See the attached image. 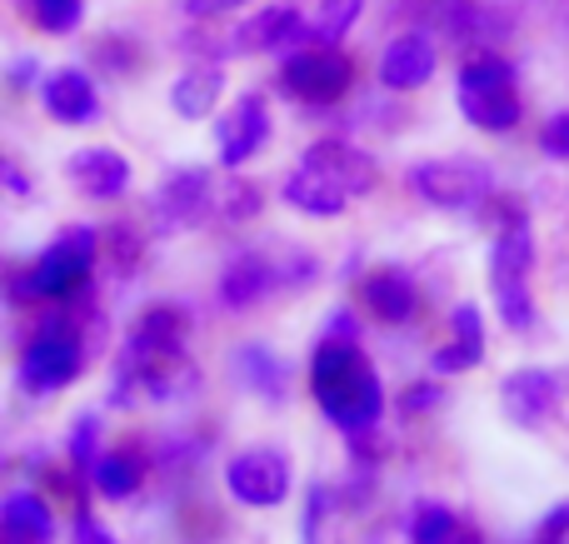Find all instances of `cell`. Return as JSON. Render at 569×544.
Here are the masks:
<instances>
[{
    "instance_id": "3",
    "label": "cell",
    "mask_w": 569,
    "mask_h": 544,
    "mask_svg": "<svg viewBox=\"0 0 569 544\" xmlns=\"http://www.w3.org/2000/svg\"><path fill=\"white\" fill-rule=\"evenodd\" d=\"M455 100H460V115L485 135H510L525 120V105L515 95V66L495 50L465 60L460 80H455Z\"/></svg>"
},
{
    "instance_id": "8",
    "label": "cell",
    "mask_w": 569,
    "mask_h": 544,
    "mask_svg": "<svg viewBox=\"0 0 569 544\" xmlns=\"http://www.w3.org/2000/svg\"><path fill=\"white\" fill-rule=\"evenodd\" d=\"M290 485H295V470H290V460H284V450L250 445V450H240V455H230V465H226L230 500H236V505H246V510H276V505H284Z\"/></svg>"
},
{
    "instance_id": "10",
    "label": "cell",
    "mask_w": 569,
    "mask_h": 544,
    "mask_svg": "<svg viewBox=\"0 0 569 544\" xmlns=\"http://www.w3.org/2000/svg\"><path fill=\"white\" fill-rule=\"evenodd\" d=\"M216 140H220V165H226V170L250 165V160L266 150V140H270V105H266V95H260V90L240 95L236 105L220 115Z\"/></svg>"
},
{
    "instance_id": "38",
    "label": "cell",
    "mask_w": 569,
    "mask_h": 544,
    "mask_svg": "<svg viewBox=\"0 0 569 544\" xmlns=\"http://www.w3.org/2000/svg\"><path fill=\"white\" fill-rule=\"evenodd\" d=\"M36 75H40L36 60H16V66H10V85H30Z\"/></svg>"
},
{
    "instance_id": "23",
    "label": "cell",
    "mask_w": 569,
    "mask_h": 544,
    "mask_svg": "<svg viewBox=\"0 0 569 544\" xmlns=\"http://www.w3.org/2000/svg\"><path fill=\"white\" fill-rule=\"evenodd\" d=\"M230 365H236L240 385H246L250 395H260L266 405H280V400L290 395V365H284V355H276L270 345H240L236 355H230Z\"/></svg>"
},
{
    "instance_id": "25",
    "label": "cell",
    "mask_w": 569,
    "mask_h": 544,
    "mask_svg": "<svg viewBox=\"0 0 569 544\" xmlns=\"http://www.w3.org/2000/svg\"><path fill=\"white\" fill-rule=\"evenodd\" d=\"M90 480H96V490L106 500H130L146 485V460H140L136 450H110V455H100L96 465H90Z\"/></svg>"
},
{
    "instance_id": "21",
    "label": "cell",
    "mask_w": 569,
    "mask_h": 544,
    "mask_svg": "<svg viewBox=\"0 0 569 544\" xmlns=\"http://www.w3.org/2000/svg\"><path fill=\"white\" fill-rule=\"evenodd\" d=\"M56 540V515L40 495L16 490L0 500V544H50Z\"/></svg>"
},
{
    "instance_id": "14",
    "label": "cell",
    "mask_w": 569,
    "mask_h": 544,
    "mask_svg": "<svg viewBox=\"0 0 569 544\" xmlns=\"http://www.w3.org/2000/svg\"><path fill=\"white\" fill-rule=\"evenodd\" d=\"M435 66H440V50H435V40L425 36V30H405V36H395L390 46H385L380 56V85L385 90H420L435 80Z\"/></svg>"
},
{
    "instance_id": "32",
    "label": "cell",
    "mask_w": 569,
    "mask_h": 544,
    "mask_svg": "<svg viewBox=\"0 0 569 544\" xmlns=\"http://www.w3.org/2000/svg\"><path fill=\"white\" fill-rule=\"evenodd\" d=\"M330 505H335V495L325 485H315L310 490V505H305V544H320V520L330 515Z\"/></svg>"
},
{
    "instance_id": "29",
    "label": "cell",
    "mask_w": 569,
    "mask_h": 544,
    "mask_svg": "<svg viewBox=\"0 0 569 544\" xmlns=\"http://www.w3.org/2000/svg\"><path fill=\"white\" fill-rule=\"evenodd\" d=\"M70 460L80 470H90L100 460V415H80L76 430H70Z\"/></svg>"
},
{
    "instance_id": "12",
    "label": "cell",
    "mask_w": 569,
    "mask_h": 544,
    "mask_svg": "<svg viewBox=\"0 0 569 544\" xmlns=\"http://www.w3.org/2000/svg\"><path fill=\"white\" fill-rule=\"evenodd\" d=\"M36 95H40V105H46V115L60 120V125H96V120L106 115L96 80H90L86 70H76V66L40 75Z\"/></svg>"
},
{
    "instance_id": "4",
    "label": "cell",
    "mask_w": 569,
    "mask_h": 544,
    "mask_svg": "<svg viewBox=\"0 0 569 544\" xmlns=\"http://www.w3.org/2000/svg\"><path fill=\"white\" fill-rule=\"evenodd\" d=\"M530 270H535V230L520 210H505V225L490 245V285L500 320L510 330L535 325V300H530Z\"/></svg>"
},
{
    "instance_id": "37",
    "label": "cell",
    "mask_w": 569,
    "mask_h": 544,
    "mask_svg": "<svg viewBox=\"0 0 569 544\" xmlns=\"http://www.w3.org/2000/svg\"><path fill=\"white\" fill-rule=\"evenodd\" d=\"M320 335H325V340H355V315H350V310H335L330 325H325Z\"/></svg>"
},
{
    "instance_id": "2",
    "label": "cell",
    "mask_w": 569,
    "mask_h": 544,
    "mask_svg": "<svg viewBox=\"0 0 569 544\" xmlns=\"http://www.w3.org/2000/svg\"><path fill=\"white\" fill-rule=\"evenodd\" d=\"M96 260H100V235L90 225H70L40 250V260L30 270H10L0 290H6L16 305L70 300L90 275H96Z\"/></svg>"
},
{
    "instance_id": "20",
    "label": "cell",
    "mask_w": 569,
    "mask_h": 544,
    "mask_svg": "<svg viewBox=\"0 0 569 544\" xmlns=\"http://www.w3.org/2000/svg\"><path fill=\"white\" fill-rule=\"evenodd\" d=\"M280 195H284V205L300 210V215H310V220H340L345 205H350V195H345L330 175H320V170H310V165H300L295 175H284Z\"/></svg>"
},
{
    "instance_id": "27",
    "label": "cell",
    "mask_w": 569,
    "mask_h": 544,
    "mask_svg": "<svg viewBox=\"0 0 569 544\" xmlns=\"http://www.w3.org/2000/svg\"><path fill=\"white\" fill-rule=\"evenodd\" d=\"M360 16H365V0H320V16H315V26H305V36H315L320 46H340Z\"/></svg>"
},
{
    "instance_id": "30",
    "label": "cell",
    "mask_w": 569,
    "mask_h": 544,
    "mask_svg": "<svg viewBox=\"0 0 569 544\" xmlns=\"http://www.w3.org/2000/svg\"><path fill=\"white\" fill-rule=\"evenodd\" d=\"M226 215H230V220L260 215V190L246 185V180H230V185H226Z\"/></svg>"
},
{
    "instance_id": "5",
    "label": "cell",
    "mask_w": 569,
    "mask_h": 544,
    "mask_svg": "<svg viewBox=\"0 0 569 544\" xmlns=\"http://www.w3.org/2000/svg\"><path fill=\"white\" fill-rule=\"evenodd\" d=\"M80 370H86V345H80V330L70 325V320H50V325H40L36 335L26 340V350H20V390L26 395H60V390H70L80 380Z\"/></svg>"
},
{
    "instance_id": "31",
    "label": "cell",
    "mask_w": 569,
    "mask_h": 544,
    "mask_svg": "<svg viewBox=\"0 0 569 544\" xmlns=\"http://www.w3.org/2000/svg\"><path fill=\"white\" fill-rule=\"evenodd\" d=\"M540 150H545L550 160H565V165H569V110H565V115H550V120H545Z\"/></svg>"
},
{
    "instance_id": "19",
    "label": "cell",
    "mask_w": 569,
    "mask_h": 544,
    "mask_svg": "<svg viewBox=\"0 0 569 544\" xmlns=\"http://www.w3.org/2000/svg\"><path fill=\"white\" fill-rule=\"evenodd\" d=\"M305 36V20L295 6H270L260 10V16H250L246 26L230 36V46L240 50V56H270V50H284L290 40Z\"/></svg>"
},
{
    "instance_id": "7",
    "label": "cell",
    "mask_w": 569,
    "mask_h": 544,
    "mask_svg": "<svg viewBox=\"0 0 569 544\" xmlns=\"http://www.w3.org/2000/svg\"><path fill=\"white\" fill-rule=\"evenodd\" d=\"M280 85L290 90L305 105H335L350 95L355 85V60L340 46H310V50H290L280 66Z\"/></svg>"
},
{
    "instance_id": "24",
    "label": "cell",
    "mask_w": 569,
    "mask_h": 544,
    "mask_svg": "<svg viewBox=\"0 0 569 544\" xmlns=\"http://www.w3.org/2000/svg\"><path fill=\"white\" fill-rule=\"evenodd\" d=\"M220 95H226V70H220V66H206V60L186 66V70L176 75V85H170V105H176L180 120H206V115H216Z\"/></svg>"
},
{
    "instance_id": "26",
    "label": "cell",
    "mask_w": 569,
    "mask_h": 544,
    "mask_svg": "<svg viewBox=\"0 0 569 544\" xmlns=\"http://www.w3.org/2000/svg\"><path fill=\"white\" fill-rule=\"evenodd\" d=\"M410 544H480V535H475L455 510L420 505L415 510V525H410Z\"/></svg>"
},
{
    "instance_id": "35",
    "label": "cell",
    "mask_w": 569,
    "mask_h": 544,
    "mask_svg": "<svg viewBox=\"0 0 569 544\" xmlns=\"http://www.w3.org/2000/svg\"><path fill=\"white\" fill-rule=\"evenodd\" d=\"M535 544H569V505L550 510V520L540 525V535H535Z\"/></svg>"
},
{
    "instance_id": "1",
    "label": "cell",
    "mask_w": 569,
    "mask_h": 544,
    "mask_svg": "<svg viewBox=\"0 0 569 544\" xmlns=\"http://www.w3.org/2000/svg\"><path fill=\"white\" fill-rule=\"evenodd\" d=\"M310 395L320 405V415L345 435H370L385 415V385L375 375L370 355L355 340H325L315 345L310 360Z\"/></svg>"
},
{
    "instance_id": "11",
    "label": "cell",
    "mask_w": 569,
    "mask_h": 544,
    "mask_svg": "<svg viewBox=\"0 0 569 544\" xmlns=\"http://www.w3.org/2000/svg\"><path fill=\"white\" fill-rule=\"evenodd\" d=\"M560 400H565V380L555 375V370H515L500 385V410L510 415V425H520V430L550 425Z\"/></svg>"
},
{
    "instance_id": "18",
    "label": "cell",
    "mask_w": 569,
    "mask_h": 544,
    "mask_svg": "<svg viewBox=\"0 0 569 544\" xmlns=\"http://www.w3.org/2000/svg\"><path fill=\"white\" fill-rule=\"evenodd\" d=\"M360 300L380 325H405V320H415V310H420V290H415V280L395 265L370 270V275L360 280Z\"/></svg>"
},
{
    "instance_id": "9",
    "label": "cell",
    "mask_w": 569,
    "mask_h": 544,
    "mask_svg": "<svg viewBox=\"0 0 569 544\" xmlns=\"http://www.w3.org/2000/svg\"><path fill=\"white\" fill-rule=\"evenodd\" d=\"M210 200H216V180H210V170L186 165V170H176V175H166L156 185V195H150V215H156V225L166 230V235H180V230L206 225Z\"/></svg>"
},
{
    "instance_id": "36",
    "label": "cell",
    "mask_w": 569,
    "mask_h": 544,
    "mask_svg": "<svg viewBox=\"0 0 569 544\" xmlns=\"http://www.w3.org/2000/svg\"><path fill=\"white\" fill-rule=\"evenodd\" d=\"M76 544H116V535H110L96 515H86V510H80V515H76Z\"/></svg>"
},
{
    "instance_id": "15",
    "label": "cell",
    "mask_w": 569,
    "mask_h": 544,
    "mask_svg": "<svg viewBox=\"0 0 569 544\" xmlns=\"http://www.w3.org/2000/svg\"><path fill=\"white\" fill-rule=\"evenodd\" d=\"M186 310L180 305H156L136 320V330L126 335V350H120L116 365H140V360H156V355H170V350H186Z\"/></svg>"
},
{
    "instance_id": "17",
    "label": "cell",
    "mask_w": 569,
    "mask_h": 544,
    "mask_svg": "<svg viewBox=\"0 0 569 544\" xmlns=\"http://www.w3.org/2000/svg\"><path fill=\"white\" fill-rule=\"evenodd\" d=\"M284 285V275H280V265L276 260H266V255H236L226 265V275H220V305L226 310H250V305H260L266 295H276V290Z\"/></svg>"
},
{
    "instance_id": "16",
    "label": "cell",
    "mask_w": 569,
    "mask_h": 544,
    "mask_svg": "<svg viewBox=\"0 0 569 544\" xmlns=\"http://www.w3.org/2000/svg\"><path fill=\"white\" fill-rule=\"evenodd\" d=\"M305 165L320 170V175H330L345 195H365V190H375V175H380L375 155H365V150L350 145V140H315V145L305 150Z\"/></svg>"
},
{
    "instance_id": "22",
    "label": "cell",
    "mask_w": 569,
    "mask_h": 544,
    "mask_svg": "<svg viewBox=\"0 0 569 544\" xmlns=\"http://www.w3.org/2000/svg\"><path fill=\"white\" fill-rule=\"evenodd\" d=\"M485 360V320L475 305H460L450 315V345H440L430 355L435 375H460V370H475Z\"/></svg>"
},
{
    "instance_id": "33",
    "label": "cell",
    "mask_w": 569,
    "mask_h": 544,
    "mask_svg": "<svg viewBox=\"0 0 569 544\" xmlns=\"http://www.w3.org/2000/svg\"><path fill=\"white\" fill-rule=\"evenodd\" d=\"M440 400H445L440 385H410V390L400 395V415H425V410H435Z\"/></svg>"
},
{
    "instance_id": "34",
    "label": "cell",
    "mask_w": 569,
    "mask_h": 544,
    "mask_svg": "<svg viewBox=\"0 0 569 544\" xmlns=\"http://www.w3.org/2000/svg\"><path fill=\"white\" fill-rule=\"evenodd\" d=\"M240 6H250V0H186V16L190 20H220Z\"/></svg>"
},
{
    "instance_id": "28",
    "label": "cell",
    "mask_w": 569,
    "mask_h": 544,
    "mask_svg": "<svg viewBox=\"0 0 569 544\" xmlns=\"http://www.w3.org/2000/svg\"><path fill=\"white\" fill-rule=\"evenodd\" d=\"M30 20L46 36H70L86 20V0H30Z\"/></svg>"
},
{
    "instance_id": "13",
    "label": "cell",
    "mask_w": 569,
    "mask_h": 544,
    "mask_svg": "<svg viewBox=\"0 0 569 544\" xmlns=\"http://www.w3.org/2000/svg\"><path fill=\"white\" fill-rule=\"evenodd\" d=\"M66 175L80 195L90 200H120L130 185H136V165H130L120 150H106V145H86L66 160Z\"/></svg>"
},
{
    "instance_id": "6",
    "label": "cell",
    "mask_w": 569,
    "mask_h": 544,
    "mask_svg": "<svg viewBox=\"0 0 569 544\" xmlns=\"http://www.w3.org/2000/svg\"><path fill=\"white\" fill-rule=\"evenodd\" d=\"M410 190L435 210H485L495 195V175L475 160H420L410 170Z\"/></svg>"
}]
</instances>
